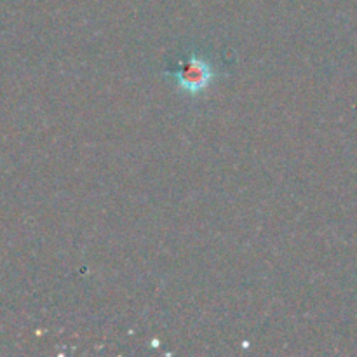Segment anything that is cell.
Returning a JSON list of instances; mask_svg holds the SVG:
<instances>
[{"label": "cell", "instance_id": "cell-1", "mask_svg": "<svg viewBox=\"0 0 357 357\" xmlns=\"http://www.w3.org/2000/svg\"><path fill=\"white\" fill-rule=\"evenodd\" d=\"M167 73L176 80L180 89L187 91L188 94L201 93L215 79V70H213L211 63L195 51L181 59L176 70H169Z\"/></svg>", "mask_w": 357, "mask_h": 357}]
</instances>
